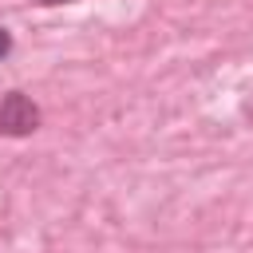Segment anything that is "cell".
Instances as JSON below:
<instances>
[{
  "instance_id": "obj_1",
  "label": "cell",
  "mask_w": 253,
  "mask_h": 253,
  "mask_svg": "<svg viewBox=\"0 0 253 253\" xmlns=\"http://www.w3.org/2000/svg\"><path fill=\"white\" fill-rule=\"evenodd\" d=\"M40 126V107L24 91H8L0 99V134L4 138H28Z\"/></svg>"
},
{
  "instance_id": "obj_2",
  "label": "cell",
  "mask_w": 253,
  "mask_h": 253,
  "mask_svg": "<svg viewBox=\"0 0 253 253\" xmlns=\"http://www.w3.org/2000/svg\"><path fill=\"white\" fill-rule=\"evenodd\" d=\"M8 51H12V32L0 28V59H8Z\"/></svg>"
},
{
  "instance_id": "obj_3",
  "label": "cell",
  "mask_w": 253,
  "mask_h": 253,
  "mask_svg": "<svg viewBox=\"0 0 253 253\" xmlns=\"http://www.w3.org/2000/svg\"><path fill=\"white\" fill-rule=\"evenodd\" d=\"M36 4H43V8H51V4H71V0H36Z\"/></svg>"
}]
</instances>
